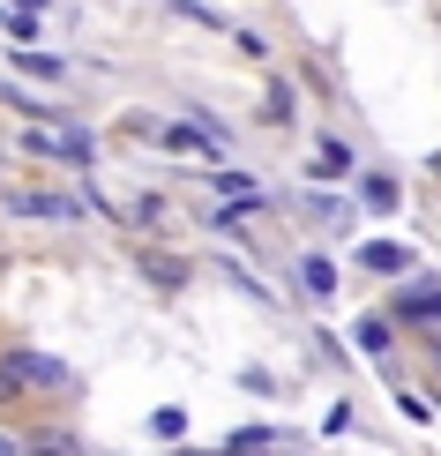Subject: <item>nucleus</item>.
I'll list each match as a JSON object with an SVG mask.
<instances>
[{
  "label": "nucleus",
  "mask_w": 441,
  "mask_h": 456,
  "mask_svg": "<svg viewBox=\"0 0 441 456\" xmlns=\"http://www.w3.org/2000/svg\"><path fill=\"white\" fill-rule=\"evenodd\" d=\"M15 389H68V367L61 359H37V352H15L0 367V396H15Z\"/></svg>",
  "instance_id": "nucleus-1"
},
{
  "label": "nucleus",
  "mask_w": 441,
  "mask_h": 456,
  "mask_svg": "<svg viewBox=\"0 0 441 456\" xmlns=\"http://www.w3.org/2000/svg\"><path fill=\"white\" fill-rule=\"evenodd\" d=\"M8 210H15V217H45V224H68V217H83V210H90V195L75 202V195H45V187H23V195H8Z\"/></svg>",
  "instance_id": "nucleus-2"
},
{
  "label": "nucleus",
  "mask_w": 441,
  "mask_h": 456,
  "mask_svg": "<svg viewBox=\"0 0 441 456\" xmlns=\"http://www.w3.org/2000/svg\"><path fill=\"white\" fill-rule=\"evenodd\" d=\"M209 187H217V195L233 202V210H262V187H255V180H240V173H217Z\"/></svg>",
  "instance_id": "nucleus-3"
},
{
  "label": "nucleus",
  "mask_w": 441,
  "mask_h": 456,
  "mask_svg": "<svg viewBox=\"0 0 441 456\" xmlns=\"http://www.w3.org/2000/svg\"><path fill=\"white\" fill-rule=\"evenodd\" d=\"M359 262L381 270V277H396V270H404V247H396V240H367V247H359Z\"/></svg>",
  "instance_id": "nucleus-4"
},
{
  "label": "nucleus",
  "mask_w": 441,
  "mask_h": 456,
  "mask_svg": "<svg viewBox=\"0 0 441 456\" xmlns=\"http://www.w3.org/2000/svg\"><path fill=\"white\" fill-rule=\"evenodd\" d=\"M30 456H83V442H68L61 427H37L30 434Z\"/></svg>",
  "instance_id": "nucleus-5"
},
{
  "label": "nucleus",
  "mask_w": 441,
  "mask_h": 456,
  "mask_svg": "<svg viewBox=\"0 0 441 456\" xmlns=\"http://www.w3.org/2000/svg\"><path fill=\"white\" fill-rule=\"evenodd\" d=\"M359 202H367V210H396V180H359Z\"/></svg>",
  "instance_id": "nucleus-6"
},
{
  "label": "nucleus",
  "mask_w": 441,
  "mask_h": 456,
  "mask_svg": "<svg viewBox=\"0 0 441 456\" xmlns=\"http://www.w3.org/2000/svg\"><path fill=\"white\" fill-rule=\"evenodd\" d=\"M396 314H412V322H441V292L427 284V292H412V299H404V307H396Z\"/></svg>",
  "instance_id": "nucleus-7"
},
{
  "label": "nucleus",
  "mask_w": 441,
  "mask_h": 456,
  "mask_svg": "<svg viewBox=\"0 0 441 456\" xmlns=\"http://www.w3.org/2000/svg\"><path fill=\"white\" fill-rule=\"evenodd\" d=\"M352 337H359V352H374V359H381V352H389V322H359V330H352Z\"/></svg>",
  "instance_id": "nucleus-8"
},
{
  "label": "nucleus",
  "mask_w": 441,
  "mask_h": 456,
  "mask_svg": "<svg viewBox=\"0 0 441 456\" xmlns=\"http://www.w3.org/2000/svg\"><path fill=\"white\" fill-rule=\"evenodd\" d=\"M15 68H23V75H45V83H61V75H68L61 61H53V53H23V61H15Z\"/></svg>",
  "instance_id": "nucleus-9"
},
{
  "label": "nucleus",
  "mask_w": 441,
  "mask_h": 456,
  "mask_svg": "<svg viewBox=\"0 0 441 456\" xmlns=\"http://www.w3.org/2000/svg\"><path fill=\"white\" fill-rule=\"evenodd\" d=\"M143 270L158 277V284H180V277H187V270H180V262H172V255H143Z\"/></svg>",
  "instance_id": "nucleus-10"
},
{
  "label": "nucleus",
  "mask_w": 441,
  "mask_h": 456,
  "mask_svg": "<svg viewBox=\"0 0 441 456\" xmlns=\"http://www.w3.org/2000/svg\"><path fill=\"white\" fill-rule=\"evenodd\" d=\"M314 165H322V173H344V165H352V150H344V142H322Z\"/></svg>",
  "instance_id": "nucleus-11"
},
{
  "label": "nucleus",
  "mask_w": 441,
  "mask_h": 456,
  "mask_svg": "<svg viewBox=\"0 0 441 456\" xmlns=\"http://www.w3.org/2000/svg\"><path fill=\"white\" fill-rule=\"evenodd\" d=\"M306 284H314V292H330V284H337V270H330L322 255H306Z\"/></svg>",
  "instance_id": "nucleus-12"
},
{
  "label": "nucleus",
  "mask_w": 441,
  "mask_h": 456,
  "mask_svg": "<svg viewBox=\"0 0 441 456\" xmlns=\"http://www.w3.org/2000/svg\"><path fill=\"white\" fill-rule=\"evenodd\" d=\"M37 8H45V0H15V15H37Z\"/></svg>",
  "instance_id": "nucleus-13"
},
{
  "label": "nucleus",
  "mask_w": 441,
  "mask_h": 456,
  "mask_svg": "<svg viewBox=\"0 0 441 456\" xmlns=\"http://www.w3.org/2000/svg\"><path fill=\"white\" fill-rule=\"evenodd\" d=\"M0 456H15V442H0Z\"/></svg>",
  "instance_id": "nucleus-14"
}]
</instances>
